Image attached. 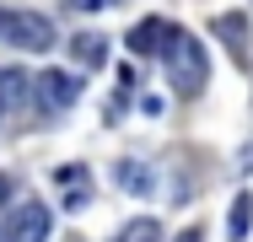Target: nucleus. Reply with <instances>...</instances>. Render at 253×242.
I'll return each instance as SVG.
<instances>
[{"label":"nucleus","instance_id":"1","mask_svg":"<svg viewBox=\"0 0 253 242\" xmlns=\"http://www.w3.org/2000/svg\"><path fill=\"white\" fill-rule=\"evenodd\" d=\"M162 59H167V81H172V92L178 97H194L205 86V76H210V65H205V48L189 38V33H167V43H162Z\"/></svg>","mask_w":253,"mask_h":242},{"label":"nucleus","instance_id":"2","mask_svg":"<svg viewBox=\"0 0 253 242\" xmlns=\"http://www.w3.org/2000/svg\"><path fill=\"white\" fill-rule=\"evenodd\" d=\"M0 38L27 54H43V48H54V22L38 11H0Z\"/></svg>","mask_w":253,"mask_h":242},{"label":"nucleus","instance_id":"3","mask_svg":"<svg viewBox=\"0 0 253 242\" xmlns=\"http://www.w3.org/2000/svg\"><path fill=\"white\" fill-rule=\"evenodd\" d=\"M0 242H49V210L38 199L16 204L5 221H0Z\"/></svg>","mask_w":253,"mask_h":242},{"label":"nucleus","instance_id":"4","mask_svg":"<svg viewBox=\"0 0 253 242\" xmlns=\"http://www.w3.org/2000/svg\"><path fill=\"white\" fill-rule=\"evenodd\" d=\"M33 86H38V102L54 108V113H59V108H76V97H81V81H76V76H65V70H43Z\"/></svg>","mask_w":253,"mask_h":242},{"label":"nucleus","instance_id":"5","mask_svg":"<svg viewBox=\"0 0 253 242\" xmlns=\"http://www.w3.org/2000/svg\"><path fill=\"white\" fill-rule=\"evenodd\" d=\"M167 33H172V27H167L162 16H146L140 27H129V48H135V54H162Z\"/></svg>","mask_w":253,"mask_h":242},{"label":"nucleus","instance_id":"6","mask_svg":"<svg viewBox=\"0 0 253 242\" xmlns=\"http://www.w3.org/2000/svg\"><path fill=\"white\" fill-rule=\"evenodd\" d=\"M248 232H253V194L243 189L237 199H232V215H226V237H232V242H243Z\"/></svg>","mask_w":253,"mask_h":242},{"label":"nucleus","instance_id":"7","mask_svg":"<svg viewBox=\"0 0 253 242\" xmlns=\"http://www.w3.org/2000/svg\"><path fill=\"white\" fill-rule=\"evenodd\" d=\"M33 97V81L22 70H0V108H22Z\"/></svg>","mask_w":253,"mask_h":242},{"label":"nucleus","instance_id":"8","mask_svg":"<svg viewBox=\"0 0 253 242\" xmlns=\"http://www.w3.org/2000/svg\"><path fill=\"white\" fill-rule=\"evenodd\" d=\"M70 54H76V65H86V70H97L102 59H108V43H102L97 33H81V38L70 43Z\"/></svg>","mask_w":253,"mask_h":242},{"label":"nucleus","instance_id":"9","mask_svg":"<svg viewBox=\"0 0 253 242\" xmlns=\"http://www.w3.org/2000/svg\"><path fill=\"white\" fill-rule=\"evenodd\" d=\"M119 189L124 194H151V167L146 161H119Z\"/></svg>","mask_w":253,"mask_h":242},{"label":"nucleus","instance_id":"10","mask_svg":"<svg viewBox=\"0 0 253 242\" xmlns=\"http://www.w3.org/2000/svg\"><path fill=\"white\" fill-rule=\"evenodd\" d=\"M59 194L65 204H86V167H59Z\"/></svg>","mask_w":253,"mask_h":242},{"label":"nucleus","instance_id":"11","mask_svg":"<svg viewBox=\"0 0 253 242\" xmlns=\"http://www.w3.org/2000/svg\"><path fill=\"white\" fill-rule=\"evenodd\" d=\"M113 242H162V226H156L151 215H140V221H129V226H124Z\"/></svg>","mask_w":253,"mask_h":242},{"label":"nucleus","instance_id":"12","mask_svg":"<svg viewBox=\"0 0 253 242\" xmlns=\"http://www.w3.org/2000/svg\"><path fill=\"white\" fill-rule=\"evenodd\" d=\"M215 33L243 54V43H248V22H243V16H221V22H215Z\"/></svg>","mask_w":253,"mask_h":242},{"label":"nucleus","instance_id":"13","mask_svg":"<svg viewBox=\"0 0 253 242\" xmlns=\"http://www.w3.org/2000/svg\"><path fill=\"white\" fill-rule=\"evenodd\" d=\"M70 11H102V5H113V0H65Z\"/></svg>","mask_w":253,"mask_h":242},{"label":"nucleus","instance_id":"14","mask_svg":"<svg viewBox=\"0 0 253 242\" xmlns=\"http://www.w3.org/2000/svg\"><path fill=\"white\" fill-rule=\"evenodd\" d=\"M178 242H205V232H200V226H189V232H183Z\"/></svg>","mask_w":253,"mask_h":242},{"label":"nucleus","instance_id":"15","mask_svg":"<svg viewBox=\"0 0 253 242\" xmlns=\"http://www.w3.org/2000/svg\"><path fill=\"white\" fill-rule=\"evenodd\" d=\"M5 199H11V178L0 172V204H5Z\"/></svg>","mask_w":253,"mask_h":242}]
</instances>
